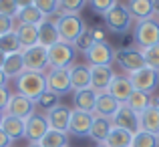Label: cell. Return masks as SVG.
Instances as JSON below:
<instances>
[{"label":"cell","instance_id":"6da1fadb","mask_svg":"<svg viewBox=\"0 0 159 147\" xmlns=\"http://www.w3.org/2000/svg\"><path fill=\"white\" fill-rule=\"evenodd\" d=\"M16 89L24 97L32 99L36 103L44 93H47V75L34 73V71H24L20 77H16Z\"/></svg>","mask_w":159,"mask_h":147},{"label":"cell","instance_id":"7a4b0ae2","mask_svg":"<svg viewBox=\"0 0 159 147\" xmlns=\"http://www.w3.org/2000/svg\"><path fill=\"white\" fill-rule=\"evenodd\" d=\"M57 30L62 43H69L75 47V43L87 32V24L79 14H61L57 18Z\"/></svg>","mask_w":159,"mask_h":147},{"label":"cell","instance_id":"3957f363","mask_svg":"<svg viewBox=\"0 0 159 147\" xmlns=\"http://www.w3.org/2000/svg\"><path fill=\"white\" fill-rule=\"evenodd\" d=\"M133 36H135V43L139 44L141 50L159 44V20H157V16L137 22Z\"/></svg>","mask_w":159,"mask_h":147},{"label":"cell","instance_id":"277c9868","mask_svg":"<svg viewBox=\"0 0 159 147\" xmlns=\"http://www.w3.org/2000/svg\"><path fill=\"white\" fill-rule=\"evenodd\" d=\"M127 77H129V81H131L133 89L141 91V93L151 95L159 87V71L149 69V67H143V69L135 71V73H129Z\"/></svg>","mask_w":159,"mask_h":147},{"label":"cell","instance_id":"5b68a950","mask_svg":"<svg viewBox=\"0 0 159 147\" xmlns=\"http://www.w3.org/2000/svg\"><path fill=\"white\" fill-rule=\"evenodd\" d=\"M111 121H113V127L125 129V131H129L131 135H135V133L141 131V115L133 111L127 103L119 105V109H117V113L113 115Z\"/></svg>","mask_w":159,"mask_h":147},{"label":"cell","instance_id":"8992f818","mask_svg":"<svg viewBox=\"0 0 159 147\" xmlns=\"http://www.w3.org/2000/svg\"><path fill=\"white\" fill-rule=\"evenodd\" d=\"M103 18H105V24L109 26V30H111V32H117V34L129 30L131 20H133L131 14H129V8L123 6V4H119V2H117L111 10H107L105 14H103Z\"/></svg>","mask_w":159,"mask_h":147},{"label":"cell","instance_id":"52a82bcc","mask_svg":"<svg viewBox=\"0 0 159 147\" xmlns=\"http://www.w3.org/2000/svg\"><path fill=\"white\" fill-rule=\"evenodd\" d=\"M77 48L69 43H57L48 48V69H69L75 61Z\"/></svg>","mask_w":159,"mask_h":147},{"label":"cell","instance_id":"ba28073f","mask_svg":"<svg viewBox=\"0 0 159 147\" xmlns=\"http://www.w3.org/2000/svg\"><path fill=\"white\" fill-rule=\"evenodd\" d=\"M24 58V69L34 71V73H44V69H48V48H44L43 44L24 48L22 50Z\"/></svg>","mask_w":159,"mask_h":147},{"label":"cell","instance_id":"9c48e42d","mask_svg":"<svg viewBox=\"0 0 159 147\" xmlns=\"http://www.w3.org/2000/svg\"><path fill=\"white\" fill-rule=\"evenodd\" d=\"M47 91L54 93L57 97L70 93L73 87H70L69 69H48V73H47Z\"/></svg>","mask_w":159,"mask_h":147},{"label":"cell","instance_id":"30bf717a","mask_svg":"<svg viewBox=\"0 0 159 147\" xmlns=\"http://www.w3.org/2000/svg\"><path fill=\"white\" fill-rule=\"evenodd\" d=\"M34 105H36L34 101L24 97L22 93H14V95H10V101H8L6 111H4V113L26 121L30 115H34Z\"/></svg>","mask_w":159,"mask_h":147},{"label":"cell","instance_id":"8fae6325","mask_svg":"<svg viewBox=\"0 0 159 147\" xmlns=\"http://www.w3.org/2000/svg\"><path fill=\"white\" fill-rule=\"evenodd\" d=\"M70 113L73 109H69L66 105H54L52 109H48L44 113L47 117V123L48 127L54 129V131H61V133H69V123H70Z\"/></svg>","mask_w":159,"mask_h":147},{"label":"cell","instance_id":"7c38bea8","mask_svg":"<svg viewBox=\"0 0 159 147\" xmlns=\"http://www.w3.org/2000/svg\"><path fill=\"white\" fill-rule=\"evenodd\" d=\"M85 57L91 62V67H109L111 61H115V50L109 43H93L91 48L85 53Z\"/></svg>","mask_w":159,"mask_h":147},{"label":"cell","instance_id":"4fadbf2b","mask_svg":"<svg viewBox=\"0 0 159 147\" xmlns=\"http://www.w3.org/2000/svg\"><path fill=\"white\" fill-rule=\"evenodd\" d=\"M115 61L121 69H125L127 73H135V71L143 69L145 61H143V54L141 50L137 48H119L115 50Z\"/></svg>","mask_w":159,"mask_h":147},{"label":"cell","instance_id":"5bb4252c","mask_svg":"<svg viewBox=\"0 0 159 147\" xmlns=\"http://www.w3.org/2000/svg\"><path fill=\"white\" fill-rule=\"evenodd\" d=\"M93 119H95V113L73 109V113H70V123H69V133L75 135V137H87L91 133Z\"/></svg>","mask_w":159,"mask_h":147},{"label":"cell","instance_id":"9a60e30c","mask_svg":"<svg viewBox=\"0 0 159 147\" xmlns=\"http://www.w3.org/2000/svg\"><path fill=\"white\" fill-rule=\"evenodd\" d=\"M48 123H47V117L44 115H30L26 121H24V137H26L30 143H40L44 135L48 131Z\"/></svg>","mask_w":159,"mask_h":147},{"label":"cell","instance_id":"2e32d148","mask_svg":"<svg viewBox=\"0 0 159 147\" xmlns=\"http://www.w3.org/2000/svg\"><path fill=\"white\" fill-rule=\"evenodd\" d=\"M91 67V65H89ZM115 77L111 67H91V89L95 93H105L111 87V81Z\"/></svg>","mask_w":159,"mask_h":147},{"label":"cell","instance_id":"e0dca14e","mask_svg":"<svg viewBox=\"0 0 159 147\" xmlns=\"http://www.w3.org/2000/svg\"><path fill=\"white\" fill-rule=\"evenodd\" d=\"M127 8H129L131 18H135L137 22L147 20V18H153V16H155V12H157L155 0H129Z\"/></svg>","mask_w":159,"mask_h":147},{"label":"cell","instance_id":"ac0fdd59","mask_svg":"<svg viewBox=\"0 0 159 147\" xmlns=\"http://www.w3.org/2000/svg\"><path fill=\"white\" fill-rule=\"evenodd\" d=\"M69 73H70V87H73V91L91 89V67L70 65Z\"/></svg>","mask_w":159,"mask_h":147},{"label":"cell","instance_id":"d6986e66","mask_svg":"<svg viewBox=\"0 0 159 147\" xmlns=\"http://www.w3.org/2000/svg\"><path fill=\"white\" fill-rule=\"evenodd\" d=\"M119 101L113 97L109 91L105 93H99L97 95V103H95V115H101V117H107V119H113V115L117 113L119 109Z\"/></svg>","mask_w":159,"mask_h":147},{"label":"cell","instance_id":"ffe728a7","mask_svg":"<svg viewBox=\"0 0 159 147\" xmlns=\"http://www.w3.org/2000/svg\"><path fill=\"white\" fill-rule=\"evenodd\" d=\"M133 91H135V89H133L129 77H117V75L113 77L111 87H109V93L119 101V103H127V99L131 97Z\"/></svg>","mask_w":159,"mask_h":147},{"label":"cell","instance_id":"44dd1931","mask_svg":"<svg viewBox=\"0 0 159 147\" xmlns=\"http://www.w3.org/2000/svg\"><path fill=\"white\" fill-rule=\"evenodd\" d=\"M111 129H113V121H111V119H107V117H101V115H95L93 125H91V133H89V137H91L93 141H97L99 145H101L103 141H105L107 137H109Z\"/></svg>","mask_w":159,"mask_h":147},{"label":"cell","instance_id":"7402d4cb","mask_svg":"<svg viewBox=\"0 0 159 147\" xmlns=\"http://www.w3.org/2000/svg\"><path fill=\"white\" fill-rule=\"evenodd\" d=\"M57 43H61V36H58V30H57V22L47 18L39 26V44H43L44 48H51Z\"/></svg>","mask_w":159,"mask_h":147},{"label":"cell","instance_id":"603a6c76","mask_svg":"<svg viewBox=\"0 0 159 147\" xmlns=\"http://www.w3.org/2000/svg\"><path fill=\"white\" fill-rule=\"evenodd\" d=\"M16 36H18V43L20 47L24 48H30L39 44V26H32V24H18L14 28Z\"/></svg>","mask_w":159,"mask_h":147},{"label":"cell","instance_id":"cb8c5ba5","mask_svg":"<svg viewBox=\"0 0 159 147\" xmlns=\"http://www.w3.org/2000/svg\"><path fill=\"white\" fill-rule=\"evenodd\" d=\"M0 129H2L12 141L20 139V137H24V119H18V117H12V115H6V113H4Z\"/></svg>","mask_w":159,"mask_h":147},{"label":"cell","instance_id":"d4e9b609","mask_svg":"<svg viewBox=\"0 0 159 147\" xmlns=\"http://www.w3.org/2000/svg\"><path fill=\"white\" fill-rule=\"evenodd\" d=\"M97 95L93 89H83V91H75V109L79 111H87V113H95V103H97Z\"/></svg>","mask_w":159,"mask_h":147},{"label":"cell","instance_id":"484cf974","mask_svg":"<svg viewBox=\"0 0 159 147\" xmlns=\"http://www.w3.org/2000/svg\"><path fill=\"white\" fill-rule=\"evenodd\" d=\"M141 129L153 135H159V109L155 103H151L141 113Z\"/></svg>","mask_w":159,"mask_h":147},{"label":"cell","instance_id":"4316f807","mask_svg":"<svg viewBox=\"0 0 159 147\" xmlns=\"http://www.w3.org/2000/svg\"><path fill=\"white\" fill-rule=\"evenodd\" d=\"M4 75L8 79H16L24 73V58H22V53H12V54H6V61H4V67H2Z\"/></svg>","mask_w":159,"mask_h":147},{"label":"cell","instance_id":"83f0119b","mask_svg":"<svg viewBox=\"0 0 159 147\" xmlns=\"http://www.w3.org/2000/svg\"><path fill=\"white\" fill-rule=\"evenodd\" d=\"M16 18H18V24H32V26H40V24L47 20V16H44L39 8L32 4V6L20 8L18 14H16Z\"/></svg>","mask_w":159,"mask_h":147},{"label":"cell","instance_id":"f1b7e54d","mask_svg":"<svg viewBox=\"0 0 159 147\" xmlns=\"http://www.w3.org/2000/svg\"><path fill=\"white\" fill-rule=\"evenodd\" d=\"M131 141H133V135L125 129H119V127H113L109 137L103 141L101 145L105 147H131Z\"/></svg>","mask_w":159,"mask_h":147},{"label":"cell","instance_id":"f546056e","mask_svg":"<svg viewBox=\"0 0 159 147\" xmlns=\"http://www.w3.org/2000/svg\"><path fill=\"white\" fill-rule=\"evenodd\" d=\"M43 147H69V133H61V131H54V129H48L47 135L40 139Z\"/></svg>","mask_w":159,"mask_h":147},{"label":"cell","instance_id":"4dcf8cb0","mask_svg":"<svg viewBox=\"0 0 159 147\" xmlns=\"http://www.w3.org/2000/svg\"><path fill=\"white\" fill-rule=\"evenodd\" d=\"M127 105L133 109L135 113H143L145 109L151 105V95H147V93H141V91H133L131 93V97L127 99Z\"/></svg>","mask_w":159,"mask_h":147},{"label":"cell","instance_id":"1f68e13d","mask_svg":"<svg viewBox=\"0 0 159 147\" xmlns=\"http://www.w3.org/2000/svg\"><path fill=\"white\" fill-rule=\"evenodd\" d=\"M0 50L4 54H12V53H22V47L18 43V36H16L14 30L6 32V34L0 36Z\"/></svg>","mask_w":159,"mask_h":147},{"label":"cell","instance_id":"d6a6232c","mask_svg":"<svg viewBox=\"0 0 159 147\" xmlns=\"http://www.w3.org/2000/svg\"><path fill=\"white\" fill-rule=\"evenodd\" d=\"M131 147H159V135H153V133H147L141 129L139 133L133 135Z\"/></svg>","mask_w":159,"mask_h":147},{"label":"cell","instance_id":"836d02e7","mask_svg":"<svg viewBox=\"0 0 159 147\" xmlns=\"http://www.w3.org/2000/svg\"><path fill=\"white\" fill-rule=\"evenodd\" d=\"M89 0H58V12L62 14H79Z\"/></svg>","mask_w":159,"mask_h":147},{"label":"cell","instance_id":"e575fe53","mask_svg":"<svg viewBox=\"0 0 159 147\" xmlns=\"http://www.w3.org/2000/svg\"><path fill=\"white\" fill-rule=\"evenodd\" d=\"M141 54H143L145 67L159 71V44H155V47H149V48H143V50H141Z\"/></svg>","mask_w":159,"mask_h":147},{"label":"cell","instance_id":"d590c367","mask_svg":"<svg viewBox=\"0 0 159 147\" xmlns=\"http://www.w3.org/2000/svg\"><path fill=\"white\" fill-rule=\"evenodd\" d=\"M34 6L44 16H52L58 12V0H34Z\"/></svg>","mask_w":159,"mask_h":147},{"label":"cell","instance_id":"8d00e7d4","mask_svg":"<svg viewBox=\"0 0 159 147\" xmlns=\"http://www.w3.org/2000/svg\"><path fill=\"white\" fill-rule=\"evenodd\" d=\"M18 2L16 0H0V14L4 16H10V18H14L16 14H18Z\"/></svg>","mask_w":159,"mask_h":147},{"label":"cell","instance_id":"74e56055","mask_svg":"<svg viewBox=\"0 0 159 147\" xmlns=\"http://www.w3.org/2000/svg\"><path fill=\"white\" fill-rule=\"evenodd\" d=\"M91 6H93L95 12H99V14H105L107 10H111L113 6L117 4V0H89Z\"/></svg>","mask_w":159,"mask_h":147},{"label":"cell","instance_id":"f35d334b","mask_svg":"<svg viewBox=\"0 0 159 147\" xmlns=\"http://www.w3.org/2000/svg\"><path fill=\"white\" fill-rule=\"evenodd\" d=\"M36 103H39L40 107H44V109L48 111V109H52L54 105H58V97H57L54 93H51V91H47V93H44L43 97H40L39 101H36Z\"/></svg>","mask_w":159,"mask_h":147},{"label":"cell","instance_id":"ab89813d","mask_svg":"<svg viewBox=\"0 0 159 147\" xmlns=\"http://www.w3.org/2000/svg\"><path fill=\"white\" fill-rule=\"evenodd\" d=\"M91 44H93V36H91V32L87 30L85 34H83L81 39L75 43V48H79V50H83V53H87V50L91 48Z\"/></svg>","mask_w":159,"mask_h":147},{"label":"cell","instance_id":"60d3db41","mask_svg":"<svg viewBox=\"0 0 159 147\" xmlns=\"http://www.w3.org/2000/svg\"><path fill=\"white\" fill-rule=\"evenodd\" d=\"M12 24H14V18L0 14V36L6 34V32H10V30H14V28H12Z\"/></svg>","mask_w":159,"mask_h":147},{"label":"cell","instance_id":"b9f144b4","mask_svg":"<svg viewBox=\"0 0 159 147\" xmlns=\"http://www.w3.org/2000/svg\"><path fill=\"white\" fill-rule=\"evenodd\" d=\"M10 101V93L6 87H0V111H6V105Z\"/></svg>","mask_w":159,"mask_h":147},{"label":"cell","instance_id":"7bdbcfd3","mask_svg":"<svg viewBox=\"0 0 159 147\" xmlns=\"http://www.w3.org/2000/svg\"><path fill=\"white\" fill-rule=\"evenodd\" d=\"M89 32H91V36H93V43H107L103 28H93V30H89Z\"/></svg>","mask_w":159,"mask_h":147},{"label":"cell","instance_id":"ee69618b","mask_svg":"<svg viewBox=\"0 0 159 147\" xmlns=\"http://www.w3.org/2000/svg\"><path fill=\"white\" fill-rule=\"evenodd\" d=\"M10 143H12V139L2 131V129H0V147H10Z\"/></svg>","mask_w":159,"mask_h":147},{"label":"cell","instance_id":"f6af8a7d","mask_svg":"<svg viewBox=\"0 0 159 147\" xmlns=\"http://www.w3.org/2000/svg\"><path fill=\"white\" fill-rule=\"evenodd\" d=\"M18 2V8H26V6H32L34 0H16Z\"/></svg>","mask_w":159,"mask_h":147},{"label":"cell","instance_id":"bcb514c9","mask_svg":"<svg viewBox=\"0 0 159 147\" xmlns=\"http://www.w3.org/2000/svg\"><path fill=\"white\" fill-rule=\"evenodd\" d=\"M6 81H8V77L4 75V71L0 69V87H6Z\"/></svg>","mask_w":159,"mask_h":147},{"label":"cell","instance_id":"7dc6e473","mask_svg":"<svg viewBox=\"0 0 159 147\" xmlns=\"http://www.w3.org/2000/svg\"><path fill=\"white\" fill-rule=\"evenodd\" d=\"M4 61H6V54H4L2 50H0V69H2V67H4Z\"/></svg>","mask_w":159,"mask_h":147},{"label":"cell","instance_id":"c3c4849f","mask_svg":"<svg viewBox=\"0 0 159 147\" xmlns=\"http://www.w3.org/2000/svg\"><path fill=\"white\" fill-rule=\"evenodd\" d=\"M28 147H43V145H39V143H30Z\"/></svg>","mask_w":159,"mask_h":147},{"label":"cell","instance_id":"681fc988","mask_svg":"<svg viewBox=\"0 0 159 147\" xmlns=\"http://www.w3.org/2000/svg\"><path fill=\"white\" fill-rule=\"evenodd\" d=\"M2 117H4V111H0V123H2Z\"/></svg>","mask_w":159,"mask_h":147},{"label":"cell","instance_id":"f907efd6","mask_svg":"<svg viewBox=\"0 0 159 147\" xmlns=\"http://www.w3.org/2000/svg\"><path fill=\"white\" fill-rule=\"evenodd\" d=\"M155 105H157V109H159V97H157V101H155Z\"/></svg>","mask_w":159,"mask_h":147},{"label":"cell","instance_id":"816d5d0a","mask_svg":"<svg viewBox=\"0 0 159 147\" xmlns=\"http://www.w3.org/2000/svg\"><path fill=\"white\" fill-rule=\"evenodd\" d=\"M155 16H159V10H157V12H155Z\"/></svg>","mask_w":159,"mask_h":147},{"label":"cell","instance_id":"f5cc1de1","mask_svg":"<svg viewBox=\"0 0 159 147\" xmlns=\"http://www.w3.org/2000/svg\"><path fill=\"white\" fill-rule=\"evenodd\" d=\"M97 147H105V145H97Z\"/></svg>","mask_w":159,"mask_h":147}]
</instances>
